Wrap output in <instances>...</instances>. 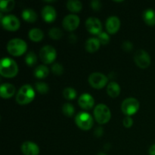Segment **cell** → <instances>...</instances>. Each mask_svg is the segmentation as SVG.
I'll use <instances>...</instances> for the list:
<instances>
[{
	"instance_id": "8",
	"label": "cell",
	"mask_w": 155,
	"mask_h": 155,
	"mask_svg": "<svg viewBox=\"0 0 155 155\" xmlns=\"http://www.w3.org/2000/svg\"><path fill=\"white\" fill-rule=\"evenodd\" d=\"M57 52L54 47L51 45H45L41 48L39 51V57L44 64H51L56 58Z\"/></svg>"
},
{
	"instance_id": "32",
	"label": "cell",
	"mask_w": 155,
	"mask_h": 155,
	"mask_svg": "<svg viewBox=\"0 0 155 155\" xmlns=\"http://www.w3.org/2000/svg\"><path fill=\"white\" fill-rule=\"evenodd\" d=\"M98 39L99 40L100 43L102 45H107L110 42V37L107 33H104V32H101L98 35Z\"/></svg>"
},
{
	"instance_id": "29",
	"label": "cell",
	"mask_w": 155,
	"mask_h": 155,
	"mask_svg": "<svg viewBox=\"0 0 155 155\" xmlns=\"http://www.w3.org/2000/svg\"><path fill=\"white\" fill-rule=\"evenodd\" d=\"M35 87H36V91L40 94H46L48 92L49 90V87L48 85L43 82H38L35 84Z\"/></svg>"
},
{
	"instance_id": "38",
	"label": "cell",
	"mask_w": 155,
	"mask_h": 155,
	"mask_svg": "<svg viewBox=\"0 0 155 155\" xmlns=\"http://www.w3.org/2000/svg\"><path fill=\"white\" fill-rule=\"evenodd\" d=\"M98 155H107V154H104V153H103V152H101V153H99Z\"/></svg>"
},
{
	"instance_id": "37",
	"label": "cell",
	"mask_w": 155,
	"mask_h": 155,
	"mask_svg": "<svg viewBox=\"0 0 155 155\" xmlns=\"http://www.w3.org/2000/svg\"><path fill=\"white\" fill-rule=\"evenodd\" d=\"M95 133H96L97 136H101L103 133V130L101 127H99V128H98L97 130H95Z\"/></svg>"
},
{
	"instance_id": "26",
	"label": "cell",
	"mask_w": 155,
	"mask_h": 155,
	"mask_svg": "<svg viewBox=\"0 0 155 155\" xmlns=\"http://www.w3.org/2000/svg\"><path fill=\"white\" fill-rule=\"evenodd\" d=\"M62 112H63V114L65 116L71 117H72L74 114L75 109H74V107L71 104L65 103L63 105V107H62Z\"/></svg>"
},
{
	"instance_id": "11",
	"label": "cell",
	"mask_w": 155,
	"mask_h": 155,
	"mask_svg": "<svg viewBox=\"0 0 155 155\" xmlns=\"http://www.w3.org/2000/svg\"><path fill=\"white\" fill-rule=\"evenodd\" d=\"M86 30L90 33L94 35H98L101 33L102 30V25L101 23L98 18H89L86 21Z\"/></svg>"
},
{
	"instance_id": "16",
	"label": "cell",
	"mask_w": 155,
	"mask_h": 155,
	"mask_svg": "<svg viewBox=\"0 0 155 155\" xmlns=\"http://www.w3.org/2000/svg\"><path fill=\"white\" fill-rule=\"evenodd\" d=\"M42 16L45 22L51 23L56 19L57 14H56L55 9L52 6L46 5L42 8Z\"/></svg>"
},
{
	"instance_id": "27",
	"label": "cell",
	"mask_w": 155,
	"mask_h": 155,
	"mask_svg": "<svg viewBox=\"0 0 155 155\" xmlns=\"http://www.w3.org/2000/svg\"><path fill=\"white\" fill-rule=\"evenodd\" d=\"M77 92L74 89L71 87L65 88L63 91V95L66 99L73 100L77 97Z\"/></svg>"
},
{
	"instance_id": "20",
	"label": "cell",
	"mask_w": 155,
	"mask_h": 155,
	"mask_svg": "<svg viewBox=\"0 0 155 155\" xmlns=\"http://www.w3.org/2000/svg\"><path fill=\"white\" fill-rule=\"evenodd\" d=\"M143 20L148 25H155V12L153 9H147L143 12Z\"/></svg>"
},
{
	"instance_id": "31",
	"label": "cell",
	"mask_w": 155,
	"mask_h": 155,
	"mask_svg": "<svg viewBox=\"0 0 155 155\" xmlns=\"http://www.w3.org/2000/svg\"><path fill=\"white\" fill-rule=\"evenodd\" d=\"M51 71L54 74L57 76H60L63 74L64 73V68L61 64L58 63H55L51 67Z\"/></svg>"
},
{
	"instance_id": "34",
	"label": "cell",
	"mask_w": 155,
	"mask_h": 155,
	"mask_svg": "<svg viewBox=\"0 0 155 155\" xmlns=\"http://www.w3.org/2000/svg\"><path fill=\"white\" fill-rule=\"evenodd\" d=\"M91 7L93 10L95 11H99L101 8V2L98 0H94V1L91 2Z\"/></svg>"
},
{
	"instance_id": "17",
	"label": "cell",
	"mask_w": 155,
	"mask_h": 155,
	"mask_svg": "<svg viewBox=\"0 0 155 155\" xmlns=\"http://www.w3.org/2000/svg\"><path fill=\"white\" fill-rule=\"evenodd\" d=\"M15 93V87L11 83H3L0 88V95L2 98H10Z\"/></svg>"
},
{
	"instance_id": "14",
	"label": "cell",
	"mask_w": 155,
	"mask_h": 155,
	"mask_svg": "<svg viewBox=\"0 0 155 155\" xmlns=\"http://www.w3.org/2000/svg\"><path fill=\"white\" fill-rule=\"evenodd\" d=\"M120 27V21L116 16H111L106 21V29L110 34H114Z\"/></svg>"
},
{
	"instance_id": "3",
	"label": "cell",
	"mask_w": 155,
	"mask_h": 155,
	"mask_svg": "<svg viewBox=\"0 0 155 155\" xmlns=\"http://www.w3.org/2000/svg\"><path fill=\"white\" fill-rule=\"evenodd\" d=\"M27 45L21 39H13L8 42L7 50L13 56H21L27 51Z\"/></svg>"
},
{
	"instance_id": "12",
	"label": "cell",
	"mask_w": 155,
	"mask_h": 155,
	"mask_svg": "<svg viewBox=\"0 0 155 155\" xmlns=\"http://www.w3.org/2000/svg\"><path fill=\"white\" fill-rule=\"evenodd\" d=\"M80 18L75 15H68L63 20V27L68 31L75 30L80 25Z\"/></svg>"
},
{
	"instance_id": "21",
	"label": "cell",
	"mask_w": 155,
	"mask_h": 155,
	"mask_svg": "<svg viewBox=\"0 0 155 155\" xmlns=\"http://www.w3.org/2000/svg\"><path fill=\"white\" fill-rule=\"evenodd\" d=\"M22 18L24 21L29 23H33L37 20V14L33 9L27 8L23 11Z\"/></svg>"
},
{
	"instance_id": "33",
	"label": "cell",
	"mask_w": 155,
	"mask_h": 155,
	"mask_svg": "<svg viewBox=\"0 0 155 155\" xmlns=\"http://www.w3.org/2000/svg\"><path fill=\"white\" fill-rule=\"evenodd\" d=\"M133 124V120L132 119L131 117L127 116L124 119V126L126 128H130Z\"/></svg>"
},
{
	"instance_id": "18",
	"label": "cell",
	"mask_w": 155,
	"mask_h": 155,
	"mask_svg": "<svg viewBox=\"0 0 155 155\" xmlns=\"http://www.w3.org/2000/svg\"><path fill=\"white\" fill-rule=\"evenodd\" d=\"M100 45H101V43L98 38H90L86 41L85 47H86V51L90 53H93L99 49Z\"/></svg>"
},
{
	"instance_id": "24",
	"label": "cell",
	"mask_w": 155,
	"mask_h": 155,
	"mask_svg": "<svg viewBox=\"0 0 155 155\" xmlns=\"http://www.w3.org/2000/svg\"><path fill=\"white\" fill-rule=\"evenodd\" d=\"M49 74V70L45 65H39L34 70L35 77L38 79H44Z\"/></svg>"
},
{
	"instance_id": "22",
	"label": "cell",
	"mask_w": 155,
	"mask_h": 155,
	"mask_svg": "<svg viewBox=\"0 0 155 155\" xmlns=\"http://www.w3.org/2000/svg\"><path fill=\"white\" fill-rule=\"evenodd\" d=\"M28 36L30 39L33 42H40L44 37V33L40 29L33 28L29 31Z\"/></svg>"
},
{
	"instance_id": "1",
	"label": "cell",
	"mask_w": 155,
	"mask_h": 155,
	"mask_svg": "<svg viewBox=\"0 0 155 155\" xmlns=\"http://www.w3.org/2000/svg\"><path fill=\"white\" fill-rule=\"evenodd\" d=\"M18 73V67L16 62L9 58H4L0 63V74L7 78L15 77Z\"/></svg>"
},
{
	"instance_id": "10",
	"label": "cell",
	"mask_w": 155,
	"mask_h": 155,
	"mask_svg": "<svg viewBox=\"0 0 155 155\" xmlns=\"http://www.w3.org/2000/svg\"><path fill=\"white\" fill-rule=\"evenodd\" d=\"M2 25L5 30L8 31H16L20 27V21L15 15H6L2 18Z\"/></svg>"
},
{
	"instance_id": "35",
	"label": "cell",
	"mask_w": 155,
	"mask_h": 155,
	"mask_svg": "<svg viewBox=\"0 0 155 155\" xmlns=\"http://www.w3.org/2000/svg\"><path fill=\"white\" fill-rule=\"evenodd\" d=\"M133 43L130 41H125V42H123L122 44V48L124 51H130L133 48Z\"/></svg>"
},
{
	"instance_id": "4",
	"label": "cell",
	"mask_w": 155,
	"mask_h": 155,
	"mask_svg": "<svg viewBox=\"0 0 155 155\" xmlns=\"http://www.w3.org/2000/svg\"><path fill=\"white\" fill-rule=\"evenodd\" d=\"M94 115L97 122L99 124H105L110 120L111 114L110 109L105 104H99L94 110Z\"/></svg>"
},
{
	"instance_id": "13",
	"label": "cell",
	"mask_w": 155,
	"mask_h": 155,
	"mask_svg": "<svg viewBox=\"0 0 155 155\" xmlns=\"http://www.w3.org/2000/svg\"><path fill=\"white\" fill-rule=\"evenodd\" d=\"M21 151L24 155H39V148L36 143L28 141L22 144Z\"/></svg>"
},
{
	"instance_id": "15",
	"label": "cell",
	"mask_w": 155,
	"mask_h": 155,
	"mask_svg": "<svg viewBox=\"0 0 155 155\" xmlns=\"http://www.w3.org/2000/svg\"><path fill=\"white\" fill-rule=\"evenodd\" d=\"M78 103L81 108L84 109V110H89L94 106L95 100L92 95L88 93H85L80 95L78 100Z\"/></svg>"
},
{
	"instance_id": "23",
	"label": "cell",
	"mask_w": 155,
	"mask_h": 155,
	"mask_svg": "<svg viewBox=\"0 0 155 155\" xmlns=\"http://www.w3.org/2000/svg\"><path fill=\"white\" fill-rule=\"evenodd\" d=\"M67 8L71 12L78 13L83 8V5L81 2L76 1V0H70L67 2Z\"/></svg>"
},
{
	"instance_id": "25",
	"label": "cell",
	"mask_w": 155,
	"mask_h": 155,
	"mask_svg": "<svg viewBox=\"0 0 155 155\" xmlns=\"http://www.w3.org/2000/svg\"><path fill=\"white\" fill-rule=\"evenodd\" d=\"M15 1L8 0V1L0 2V10L2 12H9L15 7Z\"/></svg>"
},
{
	"instance_id": "19",
	"label": "cell",
	"mask_w": 155,
	"mask_h": 155,
	"mask_svg": "<svg viewBox=\"0 0 155 155\" xmlns=\"http://www.w3.org/2000/svg\"><path fill=\"white\" fill-rule=\"evenodd\" d=\"M107 92L111 98H117L120 93V87L116 82H110L107 85Z\"/></svg>"
},
{
	"instance_id": "5",
	"label": "cell",
	"mask_w": 155,
	"mask_h": 155,
	"mask_svg": "<svg viewBox=\"0 0 155 155\" xmlns=\"http://www.w3.org/2000/svg\"><path fill=\"white\" fill-rule=\"evenodd\" d=\"M139 102L137 99L134 98H128L123 101L121 110L124 114L130 117L139 110Z\"/></svg>"
},
{
	"instance_id": "30",
	"label": "cell",
	"mask_w": 155,
	"mask_h": 155,
	"mask_svg": "<svg viewBox=\"0 0 155 155\" xmlns=\"http://www.w3.org/2000/svg\"><path fill=\"white\" fill-rule=\"evenodd\" d=\"M48 35L50 37L53 39H60L62 37V33L61 30L57 27H53V28L50 29L49 32H48Z\"/></svg>"
},
{
	"instance_id": "28",
	"label": "cell",
	"mask_w": 155,
	"mask_h": 155,
	"mask_svg": "<svg viewBox=\"0 0 155 155\" xmlns=\"http://www.w3.org/2000/svg\"><path fill=\"white\" fill-rule=\"evenodd\" d=\"M25 61L28 66L32 67L37 62V57L33 51H30L25 57Z\"/></svg>"
},
{
	"instance_id": "36",
	"label": "cell",
	"mask_w": 155,
	"mask_h": 155,
	"mask_svg": "<svg viewBox=\"0 0 155 155\" xmlns=\"http://www.w3.org/2000/svg\"><path fill=\"white\" fill-rule=\"evenodd\" d=\"M149 155H155V143L149 148Z\"/></svg>"
},
{
	"instance_id": "2",
	"label": "cell",
	"mask_w": 155,
	"mask_h": 155,
	"mask_svg": "<svg viewBox=\"0 0 155 155\" xmlns=\"http://www.w3.org/2000/svg\"><path fill=\"white\" fill-rule=\"evenodd\" d=\"M35 92L30 85H24L18 91L16 96L17 102L21 105L28 104L34 99Z\"/></svg>"
},
{
	"instance_id": "9",
	"label": "cell",
	"mask_w": 155,
	"mask_h": 155,
	"mask_svg": "<svg viewBox=\"0 0 155 155\" xmlns=\"http://www.w3.org/2000/svg\"><path fill=\"white\" fill-rule=\"evenodd\" d=\"M134 60L137 66L142 69L148 68L151 64V58L148 53L143 49L136 51L134 55Z\"/></svg>"
},
{
	"instance_id": "6",
	"label": "cell",
	"mask_w": 155,
	"mask_h": 155,
	"mask_svg": "<svg viewBox=\"0 0 155 155\" xmlns=\"http://www.w3.org/2000/svg\"><path fill=\"white\" fill-rule=\"evenodd\" d=\"M75 122L77 127L83 130H89L93 126V119L89 114L80 112L77 115Z\"/></svg>"
},
{
	"instance_id": "7",
	"label": "cell",
	"mask_w": 155,
	"mask_h": 155,
	"mask_svg": "<svg viewBox=\"0 0 155 155\" xmlns=\"http://www.w3.org/2000/svg\"><path fill=\"white\" fill-rule=\"evenodd\" d=\"M108 79L104 74L101 73H92L89 77V83L94 89H100L107 85Z\"/></svg>"
}]
</instances>
